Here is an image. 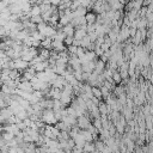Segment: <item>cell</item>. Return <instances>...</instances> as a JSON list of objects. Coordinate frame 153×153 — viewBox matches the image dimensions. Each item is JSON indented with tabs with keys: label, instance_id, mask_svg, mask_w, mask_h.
<instances>
[{
	"label": "cell",
	"instance_id": "obj_1",
	"mask_svg": "<svg viewBox=\"0 0 153 153\" xmlns=\"http://www.w3.org/2000/svg\"><path fill=\"white\" fill-rule=\"evenodd\" d=\"M41 120H42L44 123H47V124H55V123H57V121H59V120L56 118V116H55L54 109H48V108L43 110Z\"/></svg>",
	"mask_w": 153,
	"mask_h": 153
},
{
	"label": "cell",
	"instance_id": "obj_2",
	"mask_svg": "<svg viewBox=\"0 0 153 153\" xmlns=\"http://www.w3.org/2000/svg\"><path fill=\"white\" fill-rule=\"evenodd\" d=\"M78 127L79 128H81V129H87L88 127H90V120L85 116V115H81V116H79L78 117Z\"/></svg>",
	"mask_w": 153,
	"mask_h": 153
},
{
	"label": "cell",
	"instance_id": "obj_3",
	"mask_svg": "<svg viewBox=\"0 0 153 153\" xmlns=\"http://www.w3.org/2000/svg\"><path fill=\"white\" fill-rule=\"evenodd\" d=\"M17 87H18V88H20V90H24V91L33 92L32 84H31V81H29V80H23V81H20V82L18 84V86H17Z\"/></svg>",
	"mask_w": 153,
	"mask_h": 153
},
{
	"label": "cell",
	"instance_id": "obj_4",
	"mask_svg": "<svg viewBox=\"0 0 153 153\" xmlns=\"http://www.w3.org/2000/svg\"><path fill=\"white\" fill-rule=\"evenodd\" d=\"M105 71V62L103 60H97L96 61V68L93 72H96L97 74H102Z\"/></svg>",
	"mask_w": 153,
	"mask_h": 153
},
{
	"label": "cell",
	"instance_id": "obj_5",
	"mask_svg": "<svg viewBox=\"0 0 153 153\" xmlns=\"http://www.w3.org/2000/svg\"><path fill=\"white\" fill-rule=\"evenodd\" d=\"M75 26L74 25H72L71 23L69 24H67V25H65L63 26V29H62V31L67 35V36H74V32H75V29H74Z\"/></svg>",
	"mask_w": 153,
	"mask_h": 153
},
{
	"label": "cell",
	"instance_id": "obj_6",
	"mask_svg": "<svg viewBox=\"0 0 153 153\" xmlns=\"http://www.w3.org/2000/svg\"><path fill=\"white\" fill-rule=\"evenodd\" d=\"M85 17H86L87 24H94V23L97 22V16H96V13H93V12H87Z\"/></svg>",
	"mask_w": 153,
	"mask_h": 153
},
{
	"label": "cell",
	"instance_id": "obj_7",
	"mask_svg": "<svg viewBox=\"0 0 153 153\" xmlns=\"http://www.w3.org/2000/svg\"><path fill=\"white\" fill-rule=\"evenodd\" d=\"M98 108H99V111H100V115H108L109 114V108H108V104L102 102L98 104Z\"/></svg>",
	"mask_w": 153,
	"mask_h": 153
},
{
	"label": "cell",
	"instance_id": "obj_8",
	"mask_svg": "<svg viewBox=\"0 0 153 153\" xmlns=\"http://www.w3.org/2000/svg\"><path fill=\"white\" fill-rule=\"evenodd\" d=\"M38 14H42V10H41V6L35 4L32 7H31V11H30V16H38Z\"/></svg>",
	"mask_w": 153,
	"mask_h": 153
},
{
	"label": "cell",
	"instance_id": "obj_9",
	"mask_svg": "<svg viewBox=\"0 0 153 153\" xmlns=\"http://www.w3.org/2000/svg\"><path fill=\"white\" fill-rule=\"evenodd\" d=\"M91 43H92V41H91L88 33H87L85 37H82V39H81V47H84V48H88Z\"/></svg>",
	"mask_w": 153,
	"mask_h": 153
},
{
	"label": "cell",
	"instance_id": "obj_10",
	"mask_svg": "<svg viewBox=\"0 0 153 153\" xmlns=\"http://www.w3.org/2000/svg\"><path fill=\"white\" fill-rule=\"evenodd\" d=\"M30 20H31L32 23H35V24H39V23L44 22V20H43L42 14H38V16H32V17H30Z\"/></svg>",
	"mask_w": 153,
	"mask_h": 153
},
{
	"label": "cell",
	"instance_id": "obj_11",
	"mask_svg": "<svg viewBox=\"0 0 153 153\" xmlns=\"http://www.w3.org/2000/svg\"><path fill=\"white\" fill-rule=\"evenodd\" d=\"M92 92H93V96L98 97L99 99H102V98H103V93H102L100 87H92Z\"/></svg>",
	"mask_w": 153,
	"mask_h": 153
},
{
	"label": "cell",
	"instance_id": "obj_12",
	"mask_svg": "<svg viewBox=\"0 0 153 153\" xmlns=\"http://www.w3.org/2000/svg\"><path fill=\"white\" fill-rule=\"evenodd\" d=\"M112 79L115 80V82H116V84H120V82L122 81V76H121L120 72L114 71V73H112Z\"/></svg>",
	"mask_w": 153,
	"mask_h": 153
},
{
	"label": "cell",
	"instance_id": "obj_13",
	"mask_svg": "<svg viewBox=\"0 0 153 153\" xmlns=\"http://www.w3.org/2000/svg\"><path fill=\"white\" fill-rule=\"evenodd\" d=\"M115 94L116 96H120V94H122L123 92H124V87L122 86V85H120V86H115Z\"/></svg>",
	"mask_w": 153,
	"mask_h": 153
},
{
	"label": "cell",
	"instance_id": "obj_14",
	"mask_svg": "<svg viewBox=\"0 0 153 153\" xmlns=\"http://www.w3.org/2000/svg\"><path fill=\"white\" fill-rule=\"evenodd\" d=\"M84 151H97L96 149V146H93L92 143H90L88 141L85 143V146H84Z\"/></svg>",
	"mask_w": 153,
	"mask_h": 153
},
{
	"label": "cell",
	"instance_id": "obj_15",
	"mask_svg": "<svg viewBox=\"0 0 153 153\" xmlns=\"http://www.w3.org/2000/svg\"><path fill=\"white\" fill-rule=\"evenodd\" d=\"M68 51H69V54H76L78 47L74 44H71V45H68Z\"/></svg>",
	"mask_w": 153,
	"mask_h": 153
},
{
	"label": "cell",
	"instance_id": "obj_16",
	"mask_svg": "<svg viewBox=\"0 0 153 153\" xmlns=\"http://www.w3.org/2000/svg\"><path fill=\"white\" fill-rule=\"evenodd\" d=\"M73 41H74L73 36H67V37L65 38L63 43H65V44H67V45H71V44H73Z\"/></svg>",
	"mask_w": 153,
	"mask_h": 153
},
{
	"label": "cell",
	"instance_id": "obj_17",
	"mask_svg": "<svg viewBox=\"0 0 153 153\" xmlns=\"http://www.w3.org/2000/svg\"><path fill=\"white\" fill-rule=\"evenodd\" d=\"M80 4H81V6L82 7H90L91 6V4H92V1L91 0H80Z\"/></svg>",
	"mask_w": 153,
	"mask_h": 153
},
{
	"label": "cell",
	"instance_id": "obj_18",
	"mask_svg": "<svg viewBox=\"0 0 153 153\" xmlns=\"http://www.w3.org/2000/svg\"><path fill=\"white\" fill-rule=\"evenodd\" d=\"M104 145H105V142L103 143L102 141H97V143H96V149H98V151H103L104 147H105Z\"/></svg>",
	"mask_w": 153,
	"mask_h": 153
},
{
	"label": "cell",
	"instance_id": "obj_19",
	"mask_svg": "<svg viewBox=\"0 0 153 153\" xmlns=\"http://www.w3.org/2000/svg\"><path fill=\"white\" fill-rule=\"evenodd\" d=\"M85 53H86V50L84 49V47H81V45H80V47H78V51H76V55H78L79 57H80V56H82Z\"/></svg>",
	"mask_w": 153,
	"mask_h": 153
},
{
	"label": "cell",
	"instance_id": "obj_20",
	"mask_svg": "<svg viewBox=\"0 0 153 153\" xmlns=\"http://www.w3.org/2000/svg\"><path fill=\"white\" fill-rule=\"evenodd\" d=\"M50 1H51V5H54V6H59L62 2V0H50Z\"/></svg>",
	"mask_w": 153,
	"mask_h": 153
}]
</instances>
